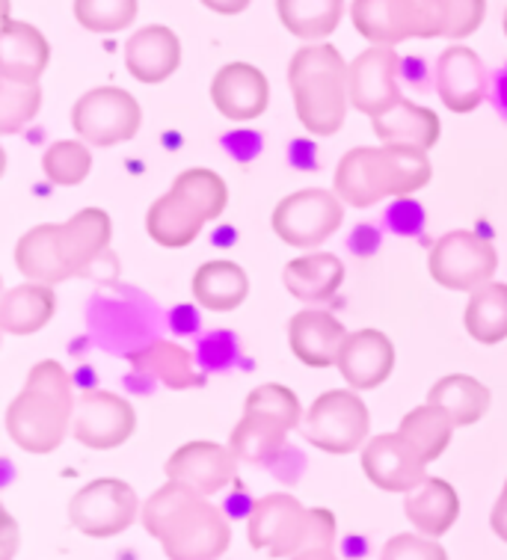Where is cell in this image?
Returning a JSON list of instances; mask_svg holds the SVG:
<instances>
[{
	"label": "cell",
	"mask_w": 507,
	"mask_h": 560,
	"mask_svg": "<svg viewBox=\"0 0 507 560\" xmlns=\"http://www.w3.org/2000/svg\"><path fill=\"white\" fill-rule=\"evenodd\" d=\"M140 522L170 560H220L232 542L223 510L178 480L149 495Z\"/></svg>",
	"instance_id": "6da1fadb"
},
{
	"label": "cell",
	"mask_w": 507,
	"mask_h": 560,
	"mask_svg": "<svg viewBox=\"0 0 507 560\" xmlns=\"http://www.w3.org/2000/svg\"><path fill=\"white\" fill-rule=\"evenodd\" d=\"M78 398L69 371L45 359L33 365L27 383L7 409V433L27 454H51L69 436Z\"/></svg>",
	"instance_id": "7a4b0ae2"
},
{
	"label": "cell",
	"mask_w": 507,
	"mask_h": 560,
	"mask_svg": "<svg viewBox=\"0 0 507 560\" xmlns=\"http://www.w3.org/2000/svg\"><path fill=\"white\" fill-rule=\"evenodd\" d=\"M434 175L430 158L410 145H362L350 149L335 170L333 190L354 208H371L389 196L416 194Z\"/></svg>",
	"instance_id": "3957f363"
},
{
	"label": "cell",
	"mask_w": 507,
	"mask_h": 560,
	"mask_svg": "<svg viewBox=\"0 0 507 560\" xmlns=\"http://www.w3.org/2000/svg\"><path fill=\"white\" fill-rule=\"evenodd\" d=\"M347 78L350 66L333 45H303L291 57L288 83L295 92L297 119L306 131L315 137H333L345 125L350 104Z\"/></svg>",
	"instance_id": "277c9868"
},
{
	"label": "cell",
	"mask_w": 507,
	"mask_h": 560,
	"mask_svg": "<svg viewBox=\"0 0 507 560\" xmlns=\"http://www.w3.org/2000/svg\"><path fill=\"white\" fill-rule=\"evenodd\" d=\"M229 205V187L214 170H184L146 214V232L158 246L182 249L191 246L205 223L223 214Z\"/></svg>",
	"instance_id": "5b68a950"
},
{
	"label": "cell",
	"mask_w": 507,
	"mask_h": 560,
	"mask_svg": "<svg viewBox=\"0 0 507 560\" xmlns=\"http://www.w3.org/2000/svg\"><path fill=\"white\" fill-rule=\"evenodd\" d=\"M350 21L371 45L392 48L406 39H439L448 31L446 0H354Z\"/></svg>",
	"instance_id": "8992f818"
},
{
	"label": "cell",
	"mask_w": 507,
	"mask_h": 560,
	"mask_svg": "<svg viewBox=\"0 0 507 560\" xmlns=\"http://www.w3.org/2000/svg\"><path fill=\"white\" fill-rule=\"evenodd\" d=\"M371 428V416L362 398L350 388H333L309 407L303 424V439L312 448L326 454H354L362 448Z\"/></svg>",
	"instance_id": "52a82bcc"
},
{
	"label": "cell",
	"mask_w": 507,
	"mask_h": 560,
	"mask_svg": "<svg viewBox=\"0 0 507 560\" xmlns=\"http://www.w3.org/2000/svg\"><path fill=\"white\" fill-rule=\"evenodd\" d=\"M142 125V107L131 92L119 86H95L71 107V128L87 145L131 143Z\"/></svg>",
	"instance_id": "ba28073f"
},
{
	"label": "cell",
	"mask_w": 507,
	"mask_h": 560,
	"mask_svg": "<svg viewBox=\"0 0 507 560\" xmlns=\"http://www.w3.org/2000/svg\"><path fill=\"white\" fill-rule=\"evenodd\" d=\"M434 282L448 291H477L481 285L493 282L498 267L496 246L477 232L457 229L448 232L434 244L427 258Z\"/></svg>",
	"instance_id": "9c48e42d"
},
{
	"label": "cell",
	"mask_w": 507,
	"mask_h": 560,
	"mask_svg": "<svg viewBox=\"0 0 507 560\" xmlns=\"http://www.w3.org/2000/svg\"><path fill=\"white\" fill-rule=\"evenodd\" d=\"M250 542L270 558H295L312 549V510L288 492L264 495L250 510Z\"/></svg>",
	"instance_id": "30bf717a"
},
{
	"label": "cell",
	"mask_w": 507,
	"mask_h": 560,
	"mask_svg": "<svg viewBox=\"0 0 507 560\" xmlns=\"http://www.w3.org/2000/svg\"><path fill=\"white\" fill-rule=\"evenodd\" d=\"M345 220V202L335 190H297L274 208V232L297 249H312L338 232Z\"/></svg>",
	"instance_id": "8fae6325"
},
{
	"label": "cell",
	"mask_w": 507,
	"mask_h": 560,
	"mask_svg": "<svg viewBox=\"0 0 507 560\" xmlns=\"http://www.w3.org/2000/svg\"><path fill=\"white\" fill-rule=\"evenodd\" d=\"M69 520L87 537L107 540L140 520V499L125 480L99 478L69 501Z\"/></svg>",
	"instance_id": "7c38bea8"
},
{
	"label": "cell",
	"mask_w": 507,
	"mask_h": 560,
	"mask_svg": "<svg viewBox=\"0 0 507 560\" xmlns=\"http://www.w3.org/2000/svg\"><path fill=\"white\" fill-rule=\"evenodd\" d=\"M137 428V412L131 400L119 398L113 392H83L74 409L71 433L83 448L111 451L128 442Z\"/></svg>",
	"instance_id": "4fadbf2b"
},
{
	"label": "cell",
	"mask_w": 507,
	"mask_h": 560,
	"mask_svg": "<svg viewBox=\"0 0 507 560\" xmlns=\"http://www.w3.org/2000/svg\"><path fill=\"white\" fill-rule=\"evenodd\" d=\"M425 457L413 448L404 433H383L362 448V471L383 492L410 495L427 480Z\"/></svg>",
	"instance_id": "5bb4252c"
},
{
	"label": "cell",
	"mask_w": 507,
	"mask_h": 560,
	"mask_svg": "<svg viewBox=\"0 0 507 560\" xmlns=\"http://www.w3.org/2000/svg\"><path fill=\"white\" fill-rule=\"evenodd\" d=\"M397 72H401V57L395 48L371 45L350 62V78H347L350 104L371 119L392 110L397 102H404L397 90Z\"/></svg>",
	"instance_id": "9a60e30c"
},
{
	"label": "cell",
	"mask_w": 507,
	"mask_h": 560,
	"mask_svg": "<svg viewBox=\"0 0 507 560\" xmlns=\"http://www.w3.org/2000/svg\"><path fill=\"white\" fill-rule=\"evenodd\" d=\"M166 480L187 483L199 495H217L223 492L238 475V457L232 448H223L217 442H187L166 459Z\"/></svg>",
	"instance_id": "2e32d148"
},
{
	"label": "cell",
	"mask_w": 507,
	"mask_h": 560,
	"mask_svg": "<svg viewBox=\"0 0 507 560\" xmlns=\"http://www.w3.org/2000/svg\"><path fill=\"white\" fill-rule=\"evenodd\" d=\"M211 102L232 122H250L270 104V83L250 62H229L211 81Z\"/></svg>",
	"instance_id": "e0dca14e"
},
{
	"label": "cell",
	"mask_w": 507,
	"mask_h": 560,
	"mask_svg": "<svg viewBox=\"0 0 507 560\" xmlns=\"http://www.w3.org/2000/svg\"><path fill=\"white\" fill-rule=\"evenodd\" d=\"M437 92L451 113H472L487 98L489 78L484 62L466 45H451L437 62Z\"/></svg>",
	"instance_id": "ac0fdd59"
},
{
	"label": "cell",
	"mask_w": 507,
	"mask_h": 560,
	"mask_svg": "<svg viewBox=\"0 0 507 560\" xmlns=\"http://www.w3.org/2000/svg\"><path fill=\"white\" fill-rule=\"evenodd\" d=\"M335 368L356 392L383 386L395 368V347L380 329H356L345 338Z\"/></svg>",
	"instance_id": "d6986e66"
},
{
	"label": "cell",
	"mask_w": 507,
	"mask_h": 560,
	"mask_svg": "<svg viewBox=\"0 0 507 560\" xmlns=\"http://www.w3.org/2000/svg\"><path fill=\"white\" fill-rule=\"evenodd\" d=\"M111 214L102 208H83L66 223H57V253L62 265L69 267L71 276H87L111 246Z\"/></svg>",
	"instance_id": "ffe728a7"
},
{
	"label": "cell",
	"mask_w": 507,
	"mask_h": 560,
	"mask_svg": "<svg viewBox=\"0 0 507 560\" xmlns=\"http://www.w3.org/2000/svg\"><path fill=\"white\" fill-rule=\"evenodd\" d=\"M350 336L342 320L324 308H303L288 324V345L303 365L330 368L338 362L342 345Z\"/></svg>",
	"instance_id": "44dd1931"
},
{
	"label": "cell",
	"mask_w": 507,
	"mask_h": 560,
	"mask_svg": "<svg viewBox=\"0 0 507 560\" xmlns=\"http://www.w3.org/2000/svg\"><path fill=\"white\" fill-rule=\"evenodd\" d=\"M51 62V45L27 21L7 19L0 33V78L12 83H39Z\"/></svg>",
	"instance_id": "7402d4cb"
},
{
	"label": "cell",
	"mask_w": 507,
	"mask_h": 560,
	"mask_svg": "<svg viewBox=\"0 0 507 560\" xmlns=\"http://www.w3.org/2000/svg\"><path fill=\"white\" fill-rule=\"evenodd\" d=\"M125 66L134 81L163 83L182 66V42L170 27L149 24L134 33L125 45Z\"/></svg>",
	"instance_id": "603a6c76"
},
{
	"label": "cell",
	"mask_w": 507,
	"mask_h": 560,
	"mask_svg": "<svg viewBox=\"0 0 507 560\" xmlns=\"http://www.w3.org/2000/svg\"><path fill=\"white\" fill-rule=\"evenodd\" d=\"M288 433L291 428L279 418L267 416V412H244V418L238 421V428L229 436V448L241 463L276 469L279 459L291 451Z\"/></svg>",
	"instance_id": "cb8c5ba5"
},
{
	"label": "cell",
	"mask_w": 507,
	"mask_h": 560,
	"mask_svg": "<svg viewBox=\"0 0 507 560\" xmlns=\"http://www.w3.org/2000/svg\"><path fill=\"white\" fill-rule=\"evenodd\" d=\"M283 282L288 294L297 296L306 306L330 303L345 282V265L333 253H312L288 261L283 270Z\"/></svg>",
	"instance_id": "d4e9b609"
},
{
	"label": "cell",
	"mask_w": 507,
	"mask_h": 560,
	"mask_svg": "<svg viewBox=\"0 0 507 560\" xmlns=\"http://www.w3.org/2000/svg\"><path fill=\"white\" fill-rule=\"evenodd\" d=\"M371 128L383 140V145H410L430 152L439 140V116L430 107H418L413 102H397L392 110L380 113L371 119Z\"/></svg>",
	"instance_id": "484cf974"
},
{
	"label": "cell",
	"mask_w": 507,
	"mask_h": 560,
	"mask_svg": "<svg viewBox=\"0 0 507 560\" xmlns=\"http://www.w3.org/2000/svg\"><path fill=\"white\" fill-rule=\"evenodd\" d=\"M57 312V294L51 285L24 282L0 296V329L7 336H33L48 326Z\"/></svg>",
	"instance_id": "4316f807"
},
{
	"label": "cell",
	"mask_w": 507,
	"mask_h": 560,
	"mask_svg": "<svg viewBox=\"0 0 507 560\" xmlns=\"http://www.w3.org/2000/svg\"><path fill=\"white\" fill-rule=\"evenodd\" d=\"M404 513L425 537L437 540L454 528L457 516H460V495L448 480L427 478L422 487L406 495Z\"/></svg>",
	"instance_id": "83f0119b"
},
{
	"label": "cell",
	"mask_w": 507,
	"mask_h": 560,
	"mask_svg": "<svg viewBox=\"0 0 507 560\" xmlns=\"http://www.w3.org/2000/svg\"><path fill=\"white\" fill-rule=\"evenodd\" d=\"M246 294H250V279L244 267L234 261L226 258L205 261L193 273V300L208 312H234L238 306H244Z\"/></svg>",
	"instance_id": "f1b7e54d"
},
{
	"label": "cell",
	"mask_w": 507,
	"mask_h": 560,
	"mask_svg": "<svg viewBox=\"0 0 507 560\" xmlns=\"http://www.w3.org/2000/svg\"><path fill=\"white\" fill-rule=\"evenodd\" d=\"M15 267L27 282H39V285L54 288L69 279L71 270L62 265L57 253V223L36 225L21 237L15 246Z\"/></svg>",
	"instance_id": "f546056e"
},
{
	"label": "cell",
	"mask_w": 507,
	"mask_h": 560,
	"mask_svg": "<svg viewBox=\"0 0 507 560\" xmlns=\"http://www.w3.org/2000/svg\"><path fill=\"white\" fill-rule=\"evenodd\" d=\"M427 404L446 409L457 428H469L489 409V388L469 374H448L427 392Z\"/></svg>",
	"instance_id": "4dcf8cb0"
},
{
	"label": "cell",
	"mask_w": 507,
	"mask_h": 560,
	"mask_svg": "<svg viewBox=\"0 0 507 560\" xmlns=\"http://www.w3.org/2000/svg\"><path fill=\"white\" fill-rule=\"evenodd\" d=\"M285 31L303 42H321L335 33L345 15V0H276Z\"/></svg>",
	"instance_id": "1f68e13d"
},
{
	"label": "cell",
	"mask_w": 507,
	"mask_h": 560,
	"mask_svg": "<svg viewBox=\"0 0 507 560\" xmlns=\"http://www.w3.org/2000/svg\"><path fill=\"white\" fill-rule=\"evenodd\" d=\"M454 428V418L448 416L446 409L437 407V404H422V407H416L413 412H406L401 418L397 433H404L413 442V448L425 457V463H434L451 445Z\"/></svg>",
	"instance_id": "d6a6232c"
},
{
	"label": "cell",
	"mask_w": 507,
	"mask_h": 560,
	"mask_svg": "<svg viewBox=\"0 0 507 560\" xmlns=\"http://www.w3.org/2000/svg\"><path fill=\"white\" fill-rule=\"evenodd\" d=\"M466 332L477 345H498L507 338V285L487 282L472 291L466 303Z\"/></svg>",
	"instance_id": "836d02e7"
},
{
	"label": "cell",
	"mask_w": 507,
	"mask_h": 560,
	"mask_svg": "<svg viewBox=\"0 0 507 560\" xmlns=\"http://www.w3.org/2000/svg\"><path fill=\"white\" fill-rule=\"evenodd\" d=\"M134 368H140L142 374H152L158 377L166 388H191L196 383V374H193V357L191 350L173 345V341H154L140 353L131 357Z\"/></svg>",
	"instance_id": "e575fe53"
},
{
	"label": "cell",
	"mask_w": 507,
	"mask_h": 560,
	"mask_svg": "<svg viewBox=\"0 0 507 560\" xmlns=\"http://www.w3.org/2000/svg\"><path fill=\"white\" fill-rule=\"evenodd\" d=\"M92 170L90 145L81 140H60L42 158V173L57 187H74L81 184Z\"/></svg>",
	"instance_id": "d590c367"
},
{
	"label": "cell",
	"mask_w": 507,
	"mask_h": 560,
	"mask_svg": "<svg viewBox=\"0 0 507 560\" xmlns=\"http://www.w3.org/2000/svg\"><path fill=\"white\" fill-rule=\"evenodd\" d=\"M74 19L90 33L125 31L137 21V0H74Z\"/></svg>",
	"instance_id": "8d00e7d4"
},
{
	"label": "cell",
	"mask_w": 507,
	"mask_h": 560,
	"mask_svg": "<svg viewBox=\"0 0 507 560\" xmlns=\"http://www.w3.org/2000/svg\"><path fill=\"white\" fill-rule=\"evenodd\" d=\"M42 107L39 83H0V133H19Z\"/></svg>",
	"instance_id": "74e56055"
},
{
	"label": "cell",
	"mask_w": 507,
	"mask_h": 560,
	"mask_svg": "<svg viewBox=\"0 0 507 560\" xmlns=\"http://www.w3.org/2000/svg\"><path fill=\"white\" fill-rule=\"evenodd\" d=\"M244 412H267V416L279 418L288 428L295 430L303 424V409H300V400L291 388L279 386V383H264V386H255L250 395H246Z\"/></svg>",
	"instance_id": "f35d334b"
},
{
	"label": "cell",
	"mask_w": 507,
	"mask_h": 560,
	"mask_svg": "<svg viewBox=\"0 0 507 560\" xmlns=\"http://www.w3.org/2000/svg\"><path fill=\"white\" fill-rule=\"evenodd\" d=\"M380 560H448V551L425 534H395L380 551Z\"/></svg>",
	"instance_id": "ab89813d"
},
{
	"label": "cell",
	"mask_w": 507,
	"mask_h": 560,
	"mask_svg": "<svg viewBox=\"0 0 507 560\" xmlns=\"http://www.w3.org/2000/svg\"><path fill=\"white\" fill-rule=\"evenodd\" d=\"M448 31L446 39H466L484 24L487 0H446Z\"/></svg>",
	"instance_id": "60d3db41"
},
{
	"label": "cell",
	"mask_w": 507,
	"mask_h": 560,
	"mask_svg": "<svg viewBox=\"0 0 507 560\" xmlns=\"http://www.w3.org/2000/svg\"><path fill=\"white\" fill-rule=\"evenodd\" d=\"M489 528L498 540L507 542V492H502V499L496 501V508L489 513Z\"/></svg>",
	"instance_id": "b9f144b4"
},
{
	"label": "cell",
	"mask_w": 507,
	"mask_h": 560,
	"mask_svg": "<svg viewBox=\"0 0 507 560\" xmlns=\"http://www.w3.org/2000/svg\"><path fill=\"white\" fill-rule=\"evenodd\" d=\"M203 7H208L211 12H220V15H238L250 7V0H203Z\"/></svg>",
	"instance_id": "7bdbcfd3"
},
{
	"label": "cell",
	"mask_w": 507,
	"mask_h": 560,
	"mask_svg": "<svg viewBox=\"0 0 507 560\" xmlns=\"http://www.w3.org/2000/svg\"><path fill=\"white\" fill-rule=\"evenodd\" d=\"M496 107L507 116V66L496 78Z\"/></svg>",
	"instance_id": "ee69618b"
},
{
	"label": "cell",
	"mask_w": 507,
	"mask_h": 560,
	"mask_svg": "<svg viewBox=\"0 0 507 560\" xmlns=\"http://www.w3.org/2000/svg\"><path fill=\"white\" fill-rule=\"evenodd\" d=\"M291 560H338L333 555V549H306L300 555H295Z\"/></svg>",
	"instance_id": "f6af8a7d"
},
{
	"label": "cell",
	"mask_w": 507,
	"mask_h": 560,
	"mask_svg": "<svg viewBox=\"0 0 507 560\" xmlns=\"http://www.w3.org/2000/svg\"><path fill=\"white\" fill-rule=\"evenodd\" d=\"M15 525H12V520L7 516V551H3V560L12 558V549H15Z\"/></svg>",
	"instance_id": "bcb514c9"
},
{
	"label": "cell",
	"mask_w": 507,
	"mask_h": 560,
	"mask_svg": "<svg viewBox=\"0 0 507 560\" xmlns=\"http://www.w3.org/2000/svg\"><path fill=\"white\" fill-rule=\"evenodd\" d=\"M505 33H507V12H505Z\"/></svg>",
	"instance_id": "7dc6e473"
},
{
	"label": "cell",
	"mask_w": 507,
	"mask_h": 560,
	"mask_svg": "<svg viewBox=\"0 0 507 560\" xmlns=\"http://www.w3.org/2000/svg\"><path fill=\"white\" fill-rule=\"evenodd\" d=\"M502 492H507V480H505V489H502Z\"/></svg>",
	"instance_id": "c3c4849f"
}]
</instances>
